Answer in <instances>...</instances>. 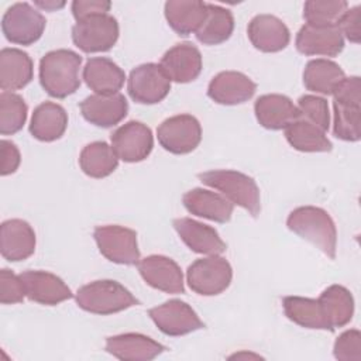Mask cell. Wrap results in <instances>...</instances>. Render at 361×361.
Here are the masks:
<instances>
[{
	"instance_id": "obj_1",
	"label": "cell",
	"mask_w": 361,
	"mask_h": 361,
	"mask_svg": "<svg viewBox=\"0 0 361 361\" xmlns=\"http://www.w3.org/2000/svg\"><path fill=\"white\" fill-rule=\"evenodd\" d=\"M82 56L71 49H55L39 61V83L52 97L63 99L80 86Z\"/></svg>"
},
{
	"instance_id": "obj_2",
	"label": "cell",
	"mask_w": 361,
	"mask_h": 361,
	"mask_svg": "<svg viewBox=\"0 0 361 361\" xmlns=\"http://www.w3.org/2000/svg\"><path fill=\"white\" fill-rule=\"evenodd\" d=\"M286 226L290 231L316 245L330 259L336 258L337 228L324 209L316 206L296 207L289 213Z\"/></svg>"
},
{
	"instance_id": "obj_3",
	"label": "cell",
	"mask_w": 361,
	"mask_h": 361,
	"mask_svg": "<svg viewBox=\"0 0 361 361\" xmlns=\"http://www.w3.org/2000/svg\"><path fill=\"white\" fill-rule=\"evenodd\" d=\"M202 183L217 189L228 202L245 209L252 217L261 212V196L257 182L238 171L214 169L197 175Z\"/></svg>"
},
{
	"instance_id": "obj_4",
	"label": "cell",
	"mask_w": 361,
	"mask_h": 361,
	"mask_svg": "<svg viewBox=\"0 0 361 361\" xmlns=\"http://www.w3.org/2000/svg\"><path fill=\"white\" fill-rule=\"evenodd\" d=\"M333 134L355 142L361 138V80L358 76L344 78L333 92Z\"/></svg>"
},
{
	"instance_id": "obj_5",
	"label": "cell",
	"mask_w": 361,
	"mask_h": 361,
	"mask_svg": "<svg viewBox=\"0 0 361 361\" xmlns=\"http://www.w3.org/2000/svg\"><path fill=\"white\" fill-rule=\"evenodd\" d=\"M75 299L80 309L102 316L138 305V300L127 288L111 279H100L83 285L78 289Z\"/></svg>"
},
{
	"instance_id": "obj_6",
	"label": "cell",
	"mask_w": 361,
	"mask_h": 361,
	"mask_svg": "<svg viewBox=\"0 0 361 361\" xmlns=\"http://www.w3.org/2000/svg\"><path fill=\"white\" fill-rule=\"evenodd\" d=\"M233 279L230 262L220 255L199 258L186 271L189 288L202 296H214L224 292Z\"/></svg>"
},
{
	"instance_id": "obj_7",
	"label": "cell",
	"mask_w": 361,
	"mask_h": 361,
	"mask_svg": "<svg viewBox=\"0 0 361 361\" xmlns=\"http://www.w3.org/2000/svg\"><path fill=\"white\" fill-rule=\"evenodd\" d=\"M118 23L110 14H97L76 21L72 27V41L83 52H106L118 39Z\"/></svg>"
},
{
	"instance_id": "obj_8",
	"label": "cell",
	"mask_w": 361,
	"mask_h": 361,
	"mask_svg": "<svg viewBox=\"0 0 361 361\" xmlns=\"http://www.w3.org/2000/svg\"><path fill=\"white\" fill-rule=\"evenodd\" d=\"M45 17L25 1L10 6L1 18V30L7 41L18 45H31L37 42L44 30Z\"/></svg>"
},
{
	"instance_id": "obj_9",
	"label": "cell",
	"mask_w": 361,
	"mask_h": 361,
	"mask_svg": "<svg viewBox=\"0 0 361 361\" xmlns=\"http://www.w3.org/2000/svg\"><path fill=\"white\" fill-rule=\"evenodd\" d=\"M94 241L103 257L114 264L135 265L140 261L137 233L128 227L107 224L93 231Z\"/></svg>"
},
{
	"instance_id": "obj_10",
	"label": "cell",
	"mask_w": 361,
	"mask_h": 361,
	"mask_svg": "<svg viewBox=\"0 0 361 361\" xmlns=\"http://www.w3.org/2000/svg\"><path fill=\"white\" fill-rule=\"evenodd\" d=\"M127 90L134 102L155 104L168 96L171 79L161 63H142L130 72Z\"/></svg>"
},
{
	"instance_id": "obj_11",
	"label": "cell",
	"mask_w": 361,
	"mask_h": 361,
	"mask_svg": "<svg viewBox=\"0 0 361 361\" xmlns=\"http://www.w3.org/2000/svg\"><path fill=\"white\" fill-rule=\"evenodd\" d=\"M157 137L165 151L183 155L192 152L200 144L202 127L196 117L190 114H178L159 124Z\"/></svg>"
},
{
	"instance_id": "obj_12",
	"label": "cell",
	"mask_w": 361,
	"mask_h": 361,
	"mask_svg": "<svg viewBox=\"0 0 361 361\" xmlns=\"http://www.w3.org/2000/svg\"><path fill=\"white\" fill-rule=\"evenodd\" d=\"M155 326L166 336H185L204 327L197 313L183 300L171 299L148 310Z\"/></svg>"
},
{
	"instance_id": "obj_13",
	"label": "cell",
	"mask_w": 361,
	"mask_h": 361,
	"mask_svg": "<svg viewBox=\"0 0 361 361\" xmlns=\"http://www.w3.org/2000/svg\"><path fill=\"white\" fill-rule=\"evenodd\" d=\"M151 128L141 121H128L111 134V148L124 162L144 161L152 151Z\"/></svg>"
},
{
	"instance_id": "obj_14",
	"label": "cell",
	"mask_w": 361,
	"mask_h": 361,
	"mask_svg": "<svg viewBox=\"0 0 361 361\" xmlns=\"http://www.w3.org/2000/svg\"><path fill=\"white\" fill-rule=\"evenodd\" d=\"M142 279L154 289L165 293H183V274L180 267L169 257L148 255L137 264Z\"/></svg>"
},
{
	"instance_id": "obj_15",
	"label": "cell",
	"mask_w": 361,
	"mask_h": 361,
	"mask_svg": "<svg viewBox=\"0 0 361 361\" xmlns=\"http://www.w3.org/2000/svg\"><path fill=\"white\" fill-rule=\"evenodd\" d=\"M295 45L303 55L336 56L344 48V37L338 25L305 24L296 35Z\"/></svg>"
},
{
	"instance_id": "obj_16",
	"label": "cell",
	"mask_w": 361,
	"mask_h": 361,
	"mask_svg": "<svg viewBox=\"0 0 361 361\" xmlns=\"http://www.w3.org/2000/svg\"><path fill=\"white\" fill-rule=\"evenodd\" d=\"M20 276L24 282L25 295L32 302L55 306L73 296L69 286L59 276L51 272L28 269L21 272Z\"/></svg>"
},
{
	"instance_id": "obj_17",
	"label": "cell",
	"mask_w": 361,
	"mask_h": 361,
	"mask_svg": "<svg viewBox=\"0 0 361 361\" xmlns=\"http://www.w3.org/2000/svg\"><path fill=\"white\" fill-rule=\"evenodd\" d=\"M80 113L86 121L93 126L109 128L118 124L128 111V103L124 94H92L79 104Z\"/></svg>"
},
{
	"instance_id": "obj_18",
	"label": "cell",
	"mask_w": 361,
	"mask_h": 361,
	"mask_svg": "<svg viewBox=\"0 0 361 361\" xmlns=\"http://www.w3.org/2000/svg\"><path fill=\"white\" fill-rule=\"evenodd\" d=\"M257 90V85L244 73L224 71L217 73L209 83L207 96L226 106H234L250 100Z\"/></svg>"
},
{
	"instance_id": "obj_19",
	"label": "cell",
	"mask_w": 361,
	"mask_h": 361,
	"mask_svg": "<svg viewBox=\"0 0 361 361\" xmlns=\"http://www.w3.org/2000/svg\"><path fill=\"white\" fill-rule=\"evenodd\" d=\"M0 251L4 259L18 262L30 258L35 251V233L21 219H10L0 226Z\"/></svg>"
},
{
	"instance_id": "obj_20",
	"label": "cell",
	"mask_w": 361,
	"mask_h": 361,
	"mask_svg": "<svg viewBox=\"0 0 361 361\" xmlns=\"http://www.w3.org/2000/svg\"><path fill=\"white\" fill-rule=\"evenodd\" d=\"M248 38L254 48L261 52H279L290 41V32L285 23L271 14H258L247 28Z\"/></svg>"
},
{
	"instance_id": "obj_21",
	"label": "cell",
	"mask_w": 361,
	"mask_h": 361,
	"mask_svg": "<svg viewBox=\"0 0 361 361\" xmlns=\"http://www.w3.org/2000/svg\"><path fill=\"white\" fill-rule=\"evenodd\" d=\"M106 351L123 361H149L166 348L148 336L140 333H124L107 337Z\"/></svg>"
},
{
	"instance_id": "obj_22",
	"label": "cell",
	"mask_w": 361,
	"mask_h": 361,
	"mask_svg": "<svg viewBox=\"0 0 361 361\" xmlns=\"http://www.w3.org/2000/svg\"><path fill=\"white\" fill-rule=\"evenodd\" d=\"M172 224L180 240L193 252L206 255H220L227 250V245L221 240L219 233L207 224H203L189 217L175 219Z\"/></svg>"
},
{
	"instance_id": "obj_23",
	"label": "cell",
	"mask_w": 361,
	"mask_h": 361,
	"mask_svg": "<svg viewBox=\"0 0 361 361\" xmlns=\"http://www.w3.org/2000/svg\"><path fill=\"white\" fill-rule=\"evenodd\" d=\"M161 66L171 80L188 83L195 80L202 72V54L190 42L176 44L164 54Z\"/></svg>"
},
{
	"instance_id": "obj_24",
	"label": "cell",
	"mask_w": 361,
	"mask_h": 361,
	"mask_svg": "<svg viewBox=\"0 0 361 361\" xmlns=\"http://www.w3.org/2000/svg\"><path fill=\"white\" fill-rule=\"evenodd\" d=\"M83 80L96 94H114L123 87L124 71L106 56L87 59L83 68Z\"/></svg>"
},
{
	"instance_id": "obj_25",
	"label": "cell",
	"mask_w": 361,
	"mask_h": 361,
	"mask_svg": "<svg viewBox=\"0 0 361 361\" xmlns=\"http://www.w3.org/2000/svg\"><path fill=\"white\" fill-rule=\"evenodd\" d=\"M182 202L189 213L217 223H227L234 210V204L223 195L202 188L186 192Z\"/></svg>"
},
{
	"instance_id": "obj_26",
	"label": "cell",
	"mask_w": 361,
	"mask_h": 361,
	"mask_svg": "<svg viewBox=\"0 0 361 361\" xmlns=\"http://www.w3.org/2000/svg\"><path fill=\"white\" fill-rule=\"evenodd\" d=\"M254 113L258 123L268 130H282L299 117L293 102L283 94H262L255 100Z\"/></svg>"
},
{
	"instance_id": "obj_27",
	"label": "cell",
	"mask_w": 361,
	"mask_h": 361,
	"mask_svg": "<svg viewBox=\"0 0 361 361\" xmlns=\"http://www.w3.org/2000/svg\"><path fill=\"white\" fill-rule=\"evenodd\" d=\"M34 76L30 55L18 48H3L0 52V87L13 92L25 87Z\"/></svg>"
},
{
	"instance_id": "obj_28",
	"label": "cell",
	"mask_w": 361,
	"mask_h": 361,
	"mask_svg": "<svg viewBox=\"0 0 361 361\" xmlns=\"http://www.w3.org/2000/svg\"><path fill=\"white\" fill-rule=\"evenodd\" d=\"M68 127V113L66 110L54 102H44L35 107L30 133L34 138L45 142L59 140Z\"/></svg>"
},
{
	"instance_id": "obj_29",
	"label": "cell",
	"mask_w": 361,
	"mask_h": 361,
	"mask_svg": "<svg viewBox=\"0 0 361 361\" xmlns=\"http://www.w3.org/2000/svg\"><path fill=\"white\" fill-rule=\"evenodd\" d=\"M207 14V3L197 0H169L165 3V18L169 27L182 37L196 34Z\"/></svg>"
},
{
	"instance_id": "obj_30",
	"label": "cell",
	"mask_w": 361,
	"mask_h": 361,
	"mask_svg": "<svg viewBox=\"0 0 361 361\" xmlns=\"http://www.w3.org/2000/svg\"><path fill=\"white\" fill-rule=\"evenodd\" d=\"M345 73L338 63L317 58L306 63L303 71V85L307 90L320 94H333L337 86L344 80Z\"/></svg>"
},
{
	"instance_id": "obj_31",
	"label": "cell",
	"mask_w": 361,
	"mask_h": 361,
	"mask_svg": "<svg viewBox=\"0 0 361 361\" xmlns=\"http://www.w3.org/2000/svg\"><path fill=\"white\" fill-rule=\"evenodd\" d=\"M319 302L329 323L330 331L348 324L353 319L354 298L347 288L341 285H330L320 293Z\"/></svg>"
},
{
	"instance_id": "obj_32",
	"label": "cell",
	"mask_w": 361,
	"mask_h": 361,
	"mask_svg": "<svg viewBox=\"0 0 361 361\" xmlns=\"http://www.w3.org/2000/svg\"><path fill=\"white\" fill-rule=\"evenodd\" d=\"M285 138L289 145L302 152H327L331 149V142L313 123L300 116L288 124L285 128Z\"/></svg>"
},
{
	"instance_id": "obj_33",
	"label": "cell",
	"mask_w": 361,
	"mask_h": 361,
	"mask_svg": "<svg viewBox=\"0 0 361 361\" xmlns=\"http://www.w3.org/2000/svg\"><path fill=\"white\" fill-rule=\"evenodd\" d=\"M282 306L285 316L290 322L306 329L330 330L319 299L286 296L282 299Z\"/></svg>"
},
{
	"instance_id": "obj_34",
	"label": "cell",
	"mask_w": 361,
	"mask_h": 361,
	"mask_svg": "<svg viewBox=\"0 0 361 361\" xmlns=\"http://www.w3.org/2000/svg\"><path fill=\"white\" fill-rule=\"evenodd\" d=\"M234 30V17L230 10L207 3V14L196 31V38L204 45H219L227 41Z\"/></svg>"
},
{
	"instance_id": "obj_35",
	"label": "cell",
	"mask_w": 361,
	"mask_h": 361,
	"mask_svg": "<svg viewBox=\"0 0 361 361\" xmlns=\"http://www.w3.org/2000/svg\"><path fill=\"white\" fill-rule=\"evenodd\" d=\"M79 165L87 176L102 179L116 171L118 158L111 145L104 141H94L82 149Z\"/></svg>"
},
{
	"instance_id": "obj_36",
	"label": "cell",
	"mask_w": 361,
	"mask_h": 361,
	"mask_svg": "<svg viewBox=\"0 0 361 361\" xmlns=\"http://www.w3.org/2000/svg\"><path fill=\"white\" fill-rule=\"evenodd\" d=\"M27 104L24 99L13 92L0 94V133L10 135L18 133L27 120Z\"/></svg>"
},
{
	"instance_id": "obj_37",
	"label": "cell",
	"mask_w": 361,
	"mask_h": 361,
	"mask_svg": "<svg viewBox=\"0 0 361 361\" xmlns=\"http://www.w3.org/2000/svg\"><path fill=\"white\" fill-rule=\"evenodd\" d=\"M347 8L345 0H309L303 6V18L310 25H337Z\"/></svg>"
},
{
	"instance_id": "obj_38",
	"label": "cell",
	"mask_w": 361,
	"mask_h": 361,
	"mask_svg": "<svg viewBox=\"0 0 361 361\" xmlns=\"http://www.w3.org/2000/svg\"><path fill=\"white\" fill-rule=\"evenodd\" d=\"M296 107L302 118L313 123L324 133L329 130L330 111H329V104L326 99L314 94H305L299 97Z\"/></svg>"
},
{
	"instance_id": "obj_39",
	"label": "cell",
	"mask_w": 361,
	"mask_h": 361,
	"mask_svg": "<svg viewBox=\"0 0 361 361\" xmlns=\"http://www.w3.org/2000/svg\"><path fill=\"white\" fill-rule=\"evenodd\" d=\"M25 296V288L21 276L7 268H3L0 271V302L3 305L21 303Z\"/></svg>"
},
{
	"instance_id": "obj_40",
	"label": "cell",
	"mask_w": 361,
	"mask_h": 361,
	"mask_svg": "<svg viewBox=\"0 0 361 361\" xmlns=\"http://www.w3.org/2000/svg\"><path fill=\"white\" fill-rule=\"evenodd\" d=\"M333 354L340 361H360L361 358V334L357 329L341 333L333 347Z\"/></svg>"
},
{
	"instance_id": "obj_41",
	"label": "cell",
	"mask_w": 361,
	"mask_h": 361,
	"mask_svg": "<svg viewBox=\"0 0 361 361\" xmlns=\"http://www.w3.org/2000/svg\"><path fill=\"white\" fill-rule=\"evenodd\" d=\"M360 21H361V7L355 6L353 8H347V11L343 14V17L337 24L343 37L345 35V38L354 44L360 42V37H361Z\"/></svg>"
},
{
	"instance_id": "obj_42",
	"label": "cell",
	"mask_w": 361,
	"mask_h": 361,
	"mask_svg": "<svg viewBox=\"0 0 361 361\" xmlns=\"http://www.w3.org/2000/svg\"><path fill=\"white\" fill-rule=\"evenodd\" d=\"M111 3L104 0H75L72 3V14L76 18V21L97 16V14H109Z\"/></svg>"
},
{
	"instance_id": "obj_43",
	"label": "cell",
	"mask_w": 361,
	"mask_h": 361,
	"mask_svg": "<svg viewBox=\"0 0 361 361\" xmlns=\"http://www.w3.org/2000/svg\"><path fill=\"white\" fill-rule=\"evenodd\" d=\"M20 161H21V157L17 145L11 141L1 140V168H0L1 176L14 173L20 166Z\"/></svg>"
},
{
	"instance_id": "obj_44",
	"label": "cell",
	"mask_w": 361,
	"mask_h": 361,
	"mask_svg": "<svg viewBox=\"0 0 361 361\" xmlns=\"http://www.w3.org/2000/svg\"><path fill=\"white\" fill-rule=\"evenodd\" d=\"M35 6L39 8H44L47 11H55L58 8H62L65 6V1H55V0H45V1H35Z\"/></svg>"
},
{
	"instance_id": "obj_45",
	"label": "cell",
	"mask_w": 361,
	"mask_h": 361,
	"mask_svg": "<svg viewBox=\"0 0 361 361\" xmlns=\"http://www.w3.org/2000/svg\"><path fill=\"white\" fill-rule=\"evenodd\" d=\"M241 357H252V358H258L259 355H255V354H247V353H238V354H234V355H231L230 358H241Z\"/></svg>"
}]
</instances>
